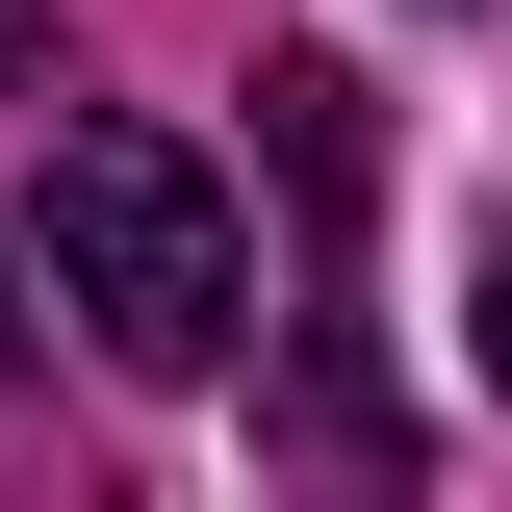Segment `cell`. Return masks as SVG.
Here are the masks:
<instances>
[{
	"label": "cell",
	"mask_w": 512,
	"mask_h": 512,
	"mask_svg": "<svg viewBox=\"0 0 512 512\" xmlns=\"http://www.w3.org/2000/svg\"><path fill=\"white\" fill-rule=\"evenodd\" d=\"M52 308L103 333L128 384H231L256 231H231V180H205L180 128H52Z\"/></svg>",
	"instance_id": "1"
},
{
	"label": "cell",
	"mask_w": 512,
	"mask_h": 512,
	"mask_svg": "<svg viewBox=\"0 0 512 512\" xmlns=\"http://www.w3.org/2000/svg\"><path fill=\"white\" fill-rule=\"evenodd\" d=\"M461 333H487V384H512V231H487V282H461Z\"/></svg>",
	"instance_id": "3"
},
{
	"label": "cell",
	"mask_w": 512,
	"mask_h": 512,
	"mask_svg": "<svg viewBox=\"0 0 512 512\" xmlns=\"http://www.w3.org/2000/svg\"><path fill=\"white\" fill-rule=\"evenodd\" d=\"M0 359H26V256H0Z\"/></svg>",
	"instance_id": "4"
},
{
	"label": "cell",
	"mask_w": 512,
	"mask_h": 512,
	"mask_svg": "<svg viewBox=\"0 0 512 512\" xmlns=\"http://www.w3.org/2000/svg\"><path fill=\"white\" fill-rule=\"evenodd\" d=\"M256 154L308 205V461L333 487H410V410H384V308H359V231H384V128L333 52H256Z\"/></svg>",
	"instance_id": "2"
}]
</instances>
